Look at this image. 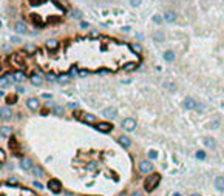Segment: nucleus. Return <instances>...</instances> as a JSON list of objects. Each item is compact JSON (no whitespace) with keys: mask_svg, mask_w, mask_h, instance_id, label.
<instances>
[{"mask_svg":"<svg viewBox=\"0 0 224 196\" xmlns=\"http://www.w3.org/2000/svg\"><path fill=\"white\" fill-rule=\"evenodd\" d=\"M161 181V176L158 175V173H155V175H150L149 178L145 179V182H144V188H145V192H153L156 187H158V184H159Z\"/></svg>","mask_w":224,"mask_h":196,"instance_id":"obj_1","label":"nucleus"},{"mask_svg":"<svg viewBox=\"0 0 224 196\" xmlns=\"http://www.w3.org/2000/svg\"><path fill=\"white\" fill-rule=\"evenodd\" d=\"M48 188L51 190L53 193H61V190H62V184L61 181H57V179H51V181H48Z\"/></svg>","mask_w":224,"mask_h":196,"instance_id":"obj_2","label":"nucleus"},{"mask_svg":"<svg viewBox=\"0 0 224 196\" xmlns=\"http://www.w3.org/2000/svg\"><path fill=\"white\" fill-rule=\"evenodd\" d=\"M122 128L125 130V131H133V130L136 128V121L132 117H127L122 121Z\"/></svg>","mask_w":224,"mask_h":196,"instance_id":"obj_3","label":"nucleus"},{"mask_svg":"<svg viewBox=\"0 0 224 196\" xmlns=\"http://www.w3.org/2000/svg\"><path fill=\"white\" fill-rule=\"evenodd\" d=\"M182 105H184L185 110L195 111V110H196V105H198V102H196V99H193V97H185Z\"/></svg>","mask_w":224,"mask_h":196,"instance_id":"obj_4","label":"nucleus"},{"mask_svg":"<svg viewBox=\"0 0 224 196\" xmlns=\"http://www.w3.org/2000/svg\"><path fill=\"white\" fill-rule=\"evenodd\" d=\"M153 168H155V167H153L151 161H141L139 162V170L142 173H151Z\"/></svg>","mask_w":224,"mask_h":196,"instance_id":"obj_5","label":"nucleus"},{"mask_svg":"<svg viewBox=\"0 0 224 196\" xmlns=\"http://www.w3.org/2000/svg\"><path fill=\"white\" fill-rule=\"evenodd\" d=\"M26 107H28L30 110L36 111V110H39L40 102H39V99H36V97H31V99H26Z\"/></svg>","mask_w":224,"mask_h":196,"instance_id":"obj_6","label":"nucleus"},{"mask_svg":"<svg viewBox=\"0 0 224 196\" xmlns=\"http://www.w3.org/2000/svg\"><path fill=\"white\" fill-rule=\"evenodd\" d=\"M30 80H31V85H34V86H40L43 84V77L40 74H32L30 77Z\"/></svg>","mask_w":224,"mask_h":196,"instance_id":"obj_7","label":"nucleus"},{"mask_svg":"<svg viewBox=\"0 0 224 196\" xmlns=\"http://www.w3.org/2000/svg\"><path fill=\"white\" fill-rule=\"evenodd\" d=\"M118 142L121 144V145L124 147V148H130V145H132V141H130L128 136H119Z\"/></svg>","mask_w":224,"mask_h":196,"instance_id":"obj_8","label":"nucleus"},{"mask_svg":"<svg viewBox=\"0 0 224 196\" xmlns=\"http://www.w3.org/2000/svg\"><path fill=\"white\" fill-rule=\"evenodd\" d=\"M204 145L207 147V148H216V141L212 138V136H207V138H204Z\"/></svg>","mask_w":224,"mask_h":196,"instance_id":"obj_9","label":"nucleus"},{"mask_svg":"<svg viewBox=\"0 0 224 196\" xmlns=\"http://www.w3.org/2000/svg\"><path fill=\"white\" fill-rule=\"evenodd\" d=\"M20 167L23 168V170H31L34 165H32V161L31 159H28V157H23V159L20 161Z\"/></svg>","mask_w":224,"mask_h":196,"instance_id":"obj_10","label":"nucleus"},{"mask_svg":"<svg viewBox=\"0 0 224 196\" xmlns=\"http://www.w3.org/2000/svg\"><path fill=\"white\" fill-rule=\"evenodd\" d=\"M15 31L19 32V34H26V32H28V26H26L23 22H19V23H15Z\"/></svg>","mask_w":224,"mask_h":196,"instance_id":"obj_11","label":"nucleus"},{"mask_svg":"<svg viewBox=\"0 0 224 196\" xmlns=\"http://www.w3.org/2000/svg\"><path fill=\"white\" fill-rule=\"evenodd\" d=\"M96 128L99 130V131H105V133H108V131H111L113 130V125L111 124H96Z\"/></svg>","mask_w":224,"mask_h":196,"instance_id":"obj_12","label":"nucleus"},{"mask_svg":"<svg viewBox=\"0 0 224 196\" xmlns=\"http://www.w3.org/2000/svg\"><path fill=\"white\" fill-rule=\"evenodd\" d=\"M0 114H2V121H9L11 117H13V113H11L9 108H2V111H0Z\"/></svg>","mask_w":224,"mask_h":196,"instance_id":"obj_13","label":"nucleus"},{"mask_svg":"<svg viewBox=\"0 0 224 196\" xmlns=\"http://www.w3.org/2000/svg\"><path fill=\"white\" fill-rule=\"evenodd\" d=\"M215 188L220 190V192H224V176H218L215 179Z\"/></svg>","mask_w":224,"mask_h":196,"instance_id":"obj_14","label":"nucleus"},{"mask_svg":"<svg viewBox=\"0 0 224 196\" xmlns=\"http://www.w3.org/2000/svg\"><path fill=\"white\" fill-rule=\"evenodd\" d=\"M164 20L166 22H175L176 20V13H175V11H167V13L164 14Z\"/></svg>","mask_w":224,"mask_h":196,"instance_id":"obj_15","label":"nucleus"},{"mask_svg":"<svg viewBox=\"0 0 224 196\" xmlns=\"http://www.w3.org/2000/svg\"><path fill=\"white\" fill-rule=\"evenodd\" d=\"M56 77H57V82L61 85H65V84L70 82V76L68 74H57Z\"/></svg>","mask_w":224,"mask_h":196,"instance_id":"obj_16","label":"nucleus"},{"mask_svg":"<svg viewBox=\"0 0 224 196\" xmlns=\"http://www.w3.org/2000/svg\"><path fill=\"white\" fill-rule=\"evenodd\" d=\"M104 114H105V117H114V116H116V110H114V108H105V110H104Z\"/></svg>","mask_w":224,"mask_h":196,"instance_id":"obj_17","label":"nucleus"},{"mask_svg":"<svg viewBox=\"0 0 224 196\" xmlns=\"http://www.w3.org/2000/svg\"><path fill=\"white\" fill-rule=\"evenodd\" d=\"M26 79V76L22 73V71H17V73H14V80L15 82H23V80Z\"/></svg>","mask_w":224,"mask_h":196,"instance_id":"obj_18","label":"nucleus"},{"mask_svg":"<svg viewBox=\"0 0 224 196\" xmlns=\"http://www.w3.org/2000/svg\"><path fill=\"white\" fill-rule=\"evenodd\" d=\"M164 59H166L167 62H173L175 60V53L173 51H166L164 53Z\"/></svg>","mask_w":224,"mask_h":196,"instance_id":"obj_19","label":"nucleus"},{"mask_svg":"<svg viewBox=\"0 0 224 196\" xmlns=\"http://www.w3.org/2000/svg\"><path fill=\"white\" fill-rule=\"evenodd\" d=\"M57 45H59V43H57L56 39H51V40H48V42H46V46L50 48V50H56Z\"/></svg>","mask_w":224,"mask_h":196,"instance_id":"obj_20","label":"nucleus"},{"mask_svg":"<svg viewBox=\"0 0 224 196\" xmlns=\"http://www.w3.org/2000/svg\"><path fill=\"white\" fill-rule=\"evenodd\" d=\"M84 121L88 122V124H93V122H96V116H94V114H85Z\"/></svg>","mask_w":224,"mask_h":196,"instance_id":"obj_21","label":"nucleus"},{"mask_svg":"<svg viewBox=\"0 0 224 196\" xmlns=\"http://www.w3.org/2000/svg\"><path fill=\"white\" fill-rule=\"evenodd\" d=\"M207 157V155H206V151H203V150H199V151H196V159H199V161H204Z\"/></svg>","mask_w":224,"mask_h":196,"instance_id":"obj_22","label":"nucleus"},{"mask_svg":"<svg viewBox=\"0 0 224 196\" xmlns=\"http://www.w3.org/2000/svg\"><path fill=\"white\" fill-rule=\"evenodd\" d=\"M153 22H155L156 25H161L162 23V17L161 15H153Z\"/></svg>","mask_w":224,"mask_h":196,"instance_id":"obj_23","label":"nucleus"},{"mask_svg":"<svg viewBox=\"0 0 224 196\" xmlns=\"http://www.w3.org/2000/svg\"><path fill=\"white\" fill-rule=\"evenodd\" d=\"M149 157H150V159H156V157H158V151L150 150V151H149Z\"/></svg>","mask_w":224,"mask_h":196,"instance_id":"obj_24","label":"nucleus"},{"mask_svg":"<svg viewBox=\"0 0 224 196\" xmlns=\"http://www.w3.org/2000/svg\"><path fill=\"white\" fill-rule=\"evenodd\" d=\"M195 111H198V113H203V111H204V103L198 102V105H196V110H195Z\"/></svg>","mask_w":224,"mask_h":196,"instance_id":"obj_25","label":"nucleus"},{"mask_svg":"<svg viewBox=\"0 0 224 196\" xmlns=\"http://www.w3.org/2000/svg\"><path fill=\"white\" fill-rule=\"evenodd\" d=\"M34 171H36V173H34L36 176H43V171H42L40 167H34Z\"/></svg>","mask_w":224,"mask_h":196,"instance_id":"obj_26","label":"nucleus"},{"mask_svg":"<svg viewBox=\"0 0 224 196\" xmlns=\"http://www.w3.org/2000/svg\"><path fill=\"white\" fill-rule=\"evenodd\" d=\"M26 51H28V53H34L36 51V45H31V43H30V45H26Z\"/></svg>","mask_w":224,"mask_h":196,"instance_id":"obj_27","label":"nucleus"},{"mask_svg":"<svg viewBox=\"0 0 224 196\" xmlns=\"http://www.w3.org/2000/svg\"><path fill=\"white\" fill-rule=\"evenodd\" d=\"M6 133H11V128H5V127H2V138H6Z\"/></svg>","mask_w":224,"mask_h":196,"instance_id":"obj_28","label":"nucleus"},{"mask_svg":"<svg viewBox=\"0 0 224 196\" xmlns=\"http://www.w3.org/2000/svg\"><path fill=\"white\" fill-rule=\"evenodd\" d=\"M54 111H56L59 116H63V108L62 107H56V108H54Z\"/></svg>","mask_w":224,"mask_h":196,"instance_id":"obj_29","label":"nucleus"},{"mask_svg":"<svg viewBox=\"0 0 224 196\" xmlns=\"http://www.w3.org/2000/svg\"><path fill=\"white\" fill-rule=\"evenodd\" d=\"M132 48H133V51H135L136 54H139V53H141V46H139V45H136V43H135V45H132Z\"/></svg>","mask_w":224,"mask_h":196,"instance_id":"obj_30","label":"nucleus"},{"mask_svg":"<svg viewBox=\"0 0 224 196\" xmlns=\"http://www.w3.org/2000/svg\"><path fill=\"white\" fill-rule=\"evenodd\" d=\"M80 26H82L84 30H87V28L90 26V23H88V22H85V20H82V22H80Z\"/></svg>","mask_w":224,"mask_h":196,"instance_id":"obj_31","label":"nucleus"},{"mask_svg":"<svg viewBox=\"0 0 224 196\" xmlns=\"http://www.w3.org/2000/svg\"><path fill=\"white\" fill-rule=\"evenodd\" d=\"M96 167H97V165H96V162H90V164H88V170H94Z\"/></svg>","mask_w":224,"mask_h":196,"instance_id":"obj_32","label":"nucleus"},{"mask_svg":"<svg viewBox=\"0 0 224 196\" xmlns=\"http://www.w3.org/2000/svg\"><path fill=\"white\" fill-rule=\"evenodd\" d=\"M6 102H8V103H14V102H15V97H14V96H9Z\"/></svg>","mask_w":224,"mask_h":196,"instance_id":"obj_33","label":"nucleus"},{"mask_svg":"<svg viewBox=\"0 0 224 196\" xmlns=\"http://www.w3.org/2000/svg\"><path fill=\"white\" fill-rule=\"evenodd\" d=\"M156 40L158 42H162V32H158V34H156Z\"/></svg>","mask_w":224,"mask_h":196,"instance_id":"obj_34","label":"nucleus"},{"mask_svg":"<svg viewBox=\"0 0 224 196\" xmlns=\"http://www.w3.org/2000/svg\"><path fill=\"white\" fill-rule=\"evenodd\" d=\"M32 185H34L36 188H43V185H42L40 182H32Z\"/></svg>","mask_w":224,"mask_h":196,"instance_id":"obj_35","label":"nucleus"},{"mask_svg":"<svg viewBox=\"0 0 224 196\" xmlns=\"http://www.w3.org/2000/svg\"><path fill=\"white\" fill-rule=\"evenodd\" d=\"M73 15H74V17H77V19H79V17H82V13L79 14V11H74V14H73Z\"/></svg>","mask_w":224,"mask_h":196,"instance_id":"obj_36","label":"nucleus"},{"mask_svg":"<svg viewBox=\"0 0 224 196\" xmlns=\"http://www.w3.org/2000/svg\"><path fill=\"white\" fill-rule=\"evenodd\" d=\"M132 5H133V6H138V5H139V0H132Z\"/></svg>","mask_w":224,"mask_h":196,"instance_id":"obj_37","label":"nucleus"},{"mask_svg":"<svg viewBox=\"0 0 224 196\" xmlns=\"http://www.w3.org/2000/svg\"><path fill=\"white\" fill-rule=\"evenodd\" d=\"M132 196H142V193H141V192H135V193H132Z\"/></svg>","mask_w":224,"mask_h":196,"instance_id":"obj_38","label":"nucleus"},{"mask_svg":"<svg viewBox=\"0 0 224 196\" xmlns=\"http://www.w3.org/2000/svg\"><path fill=\"white\" fill-rule=\"evenodd\" d=\"M190 196H201V195H199V193H192Z\"/></svg>","mask_w":224,"mask_h":196,"instance_id":"obj_39","label":"nucleus"},{"mask_svg":"<svg viewBox=\"0 0 224 196\" xmlns=\"http://www.w3.org/2000/svg\"><path fill=\"white\" fill-rule=\"evenodd\" d=\"M173 196H182L181 193H173Z\"/></svg>","mask_w":224,"mask_h":196,"instance_id":"obj_40","label":"nucleus"}]
</instances>
